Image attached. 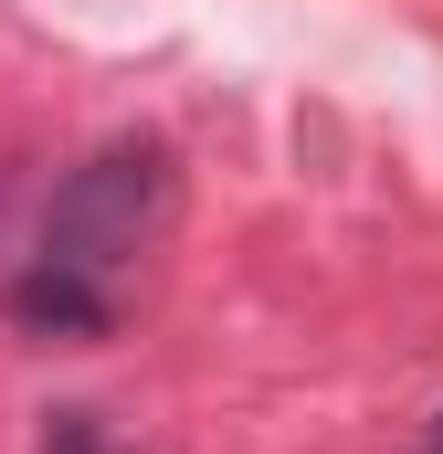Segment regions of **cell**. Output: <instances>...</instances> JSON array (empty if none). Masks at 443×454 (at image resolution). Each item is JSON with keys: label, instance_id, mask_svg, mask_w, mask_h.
Instances as JSON below:
<instances>
[{"label": "cell", "instance_id": "6da1fadb", "mask_svg": "<svg viewBox=\"0 0 443 454\" xmlns=\"http://www.w3.org/2000/svg\"><path fill=\"white\" fill-rule=\"evenodd\" d=\"M169 212V159L159 148H106L64 180L53 223H43V254L21 275V317L32 328H64V339H96L116 317V286L127 264L148 254V232Z\"/></svg>", "mask_w": 443, "mask_h": 454}, {"label": "cell", "instance_id": "7a4b0ae2", "mask_svg": "<svg viewBox=\"0 0 443 454\" xmlns=\"http://www.w3.org/2000/svg\"><path fill=\"white\" fill-rule=\"evenodd\" d=\"M433 454H443V434H433Z\"/></svg>", "mask_w": 443, "mask_h": 454}]
</instances>
